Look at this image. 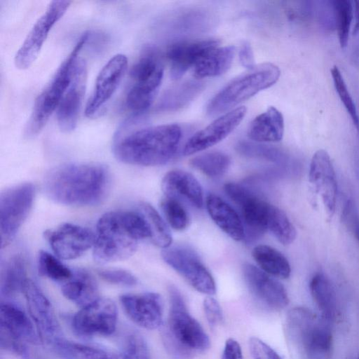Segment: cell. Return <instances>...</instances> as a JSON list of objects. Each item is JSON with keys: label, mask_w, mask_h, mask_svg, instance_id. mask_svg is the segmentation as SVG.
<instances>
[{"label": "cell", "mask_w": 359, "mask_h": 359, "mask_svg": "<svg viewBox=\"0 0 359 359\" xmlns=\"http://www.w3.org/2000/svg\"><path fill=\"white\" fill-rule=\"evenodd\" d=\"M61 291L68 300L81 308L100 297L96 280L90 273L83 269L73 271L71 278L63 283Z\"/></svg>", "instance_id": "cell-27"}, {"label": "cell", "mask_w": 359, "mask_h": 359, "mask_svg": "<svg viewBox=\"0 0 359 359\" xmlns=\"http://www.w3.org/2000/svg\"><path fill=\"white\" fill-rule=\"evenodd\" d=\"M334 88L355 128L359 131V116L355 104L348 90L344 77L337 66L330 69Z\"/></svg>", "instance_id": "cell-40"}, {"label": "cell", "mask_w": 359, "mask_h": 359, "mask_svg": "<svg viewBox=\"0 0 359 359\" xmlns=\"http://www.w3.org/2000/svg\"><path fill=\"white\" fill-rule=\"evenodd\" d=\"M331 3L332 4L339 45L341 48H344L348 42L354 13L353 2L348 0H335Z\"/></svg>", "instance_id": "cell-37"}, {"label": "cell", "mask_w": 359, "mask_h": 359, "mask_svg": "<svg viewBox=\"0 0 359 359\" xmlns=\"http://www.w3.org/2000/svg\"><path fill=\"white\" fill-rule=\"evenodd\" d=\"M18 305L2 302L0 308V332L24 342L37 345L41 341L34 323Z\"/></svg>", "instance_id": "cell-23"}, {"label": "cell", "mask_w": 359, "mask_h": 359, "mask_svg": "<svg viewBox=\"0 0 359 359\" xmlns=\"http://www.w3.org/2000/svg\"><path fill=\"white\" fill-rule=\"evenodd\" d=\"M163 76L159 52L155 47H146L130 70L132 85L126 97V106L134 116H142L151 107Z\"/></svg>", "instance_id": "cell-6"}, {"label": "cell", "mask_w": 359, "mask_h": 359, "mask_svg": "<svg viewBox=\"0 0 359 359\" xmlns=\"http://www.w3.org/2000/svg\"><path fill=\"white\" fill-rule=\"evenodd\" d=\"M168 293L170 309L165 337L169 346L188 358L207 351L210 345L208 335L189 313L180 292L170 285Z\"/></svg>", "instance_id": "cell-4"}, {"label": "cell", "mask_w": 359, "mask_h": 359, "mask_svg": "<svg viewBox=\"0 0 359 359\" xmlns=\"http://www.w3.org/2000/svg\"><path fill=\"white\" fill-rule=\"evenodd\" d=\"M26 263L21 255L8 258L1 266L0 293L2 298H11L22 292L26 280Z\"/></svg>", "instance_id": "cell-30"}, {"label": "cell", "mask_w": 359, "mask_h": 359, "mask_svg": "<svg viewBox=\"0 0 359 359\" xmlns=\"http://www.w3.org/2000/svg\"><path fill=\"white\" fill-rule=\"evenodd\" d=\"M118 311L113 300L99 297L81 308L71 319L74 332L83 337H107L116 330Z\"/></svg>", "instance_id": "cell-12"}, {"label": "cell", "mask_w": 359, "mask_h": 359, "mask_svg": "<svg viewBox=\"0 0 359 359\" xmlns=\"http://www.w3.org/2000/svg\"><path fill=\"white\" fill-rule=\"evenodd\" d=\"M89 32H84L74 48L61 63L50 83L36 98L29 118L26 123L24 135L27 138L37 136L57 109L67 89L72 76L76 60L83 46L89 38Z\"/></svg>", "instance_id": "cell-5"}, {"label": "cell", "mask_w": 359, "mask_h": 359, "mask_svg": "<svg viewBox=\"0 0 359 359\" xmlns=\"http://www.w3.org/2000/svg\"><path fill=\"white\" fill-rule=\"evenodd\" d=\"M38 271L41 276L60 283L67 280L73 273L57 257L44 250L39 253Z\"/></svg>", "instance_id": "cell-38"}, {"label": "cell", "mask_w": 359, "mask_h": 359, "mask_svg": "<svg viewBox=\"0 0 359 359\" xmlns=\"http://www.w3.org/2000/svg\"><path fill=\"white\" fill-rule=\"evenodd\" d=\"M222 359H243L240 344L234 339H228L224 344Z\"/></svg>", "instance_id": "cell-48"}, {"label": "cell", "mask_w": 359, "mask_h": 359, "mask_svg": "<svg viewBox=\"0 0 359 359\" xmlns=\"http://www.w3.org/2000/svg\"><path fill=\"white\" fill-rule=\"evenodd\" d=\"M106 166L95 163H71L57 166L44 179L47 196L67 205L89 206L100 203L109 187Z\"/></svg>", "instance_id": "cell-1"}, {"label": "cell", "mask_w": 359, "mask_h": 359, "mask_svg": "<svg viewBox=\"0 0 359 359\" xmlns=\"http://www.w3.org/2000/svg\"><path fill=\"white\" fill-rule=\"evenodd\" d=\"M267 229L283 245H290L296 238V229L286 214L280 208L272 205Z\"/></svg>", "instance_id": "cell-36"}, {"label": "cell", "mask_w": 359, "mask_h": 359, "mask_svg": "<svg viewBox=\"0 0 359 359\" xmlns=\"http://www.w3.org/2000/svg\"><path fill=\"white\" fill-rule=\"evenodd\" d=\"M236 148L240 154L249 157L277 162L283 161L285 158L281 151L267 145L243 141L237 144Z\"/></svg>", "instance_id": "cell-42"}, {"label": "cell", "mask_w": 359, "mask_h": 359, "mask_svg": "<svg viewBox=\"0 0 359 359\" xmlns=\"http://www.w3.org/2000/svg\"><path fill=\"white\" fill-rule=\"evenodd\" d=\"M98 275L105 281L122 286H134L137 283V278L130 271L122 269H102Z\"/></svg>", "instance_id": "cell-44"}, {"label": "cell", "mask_w": 359, "mask_h": 359, "mask_svg": "<svg viewBox=\"0 0 359 359\" xmlns=\"http://www.w3.org/2000/svg\"><path fill=\"white\" fill-rule=\"evenodd\" d=\"M224 189L228 197L239 207L242 219L248 232V236L254 239L268 230L271 204L240 184L226 183Z\"/></svg>", "instance_id": "cell-14"}, {"label": "cell", "mask_w": 359, "mask_h": 359, "mask_svg": "<svg viewBox=\"0 0 359 359\" xmlns=\"http://www.w3.org/2000/svg\"><path fill=\"white\" fill-rule=\"evenodd\" d=\"M238 55L240 62L244 67L250 70L255 67L254 54L250 43L245 42L242 44Z\"/></svg>", "instance_id": "cell-49"}, {"label": "cell", "mask_w": 359, "mask_h": 359, "mask_svg": "<svg viewBox=\"0 0 359 359\" xmlns=\"http://www.w3.org/2000/svg\"><path fill=\"white\" fill-rule=\"evenodd\" d=\"M119 299L125 313L137 325L149 330L161 326L163 305L159 294H124Z\"/></svg>", "instance_id": "cell-18"}, {"label": "cell", "mask_w": 359, "mask_h": 359, "mask_svg": "<svg viewBox=\"0 0 359 359\" xmlns=\"http://www.w3.org/2000/svg\"><path fill=\"white\" fill-rule=\"evenodd\" d=\"M161 189L166 196L182 199L197 208L203 205L201 184L194 175L184 170H173L167 172L162 180Z\"/></svg>", "instance_id": "cell-24"}, {"label": "cell", "mask_w": 359, "mask_h": 359, "mask_svg": "<svg viewBox=\"0 0 359 359\" xmlns=\"http://www.w3.org/2000/svg\"><path fill=\"white\" fill-rule=\"evenodd\" d=\"M128 69V58L123 54H116L111 57L99 72L93 93L85 109L87 117L97 114L111 99Z\"/></svg>", "instance_id": "cell-17"}, {"label": "cell", "mask_w": 359, "mask_h": 359, "mask_svg": "<svg viewBox=\"0 0 359 359\" xmlns=\"http://www.w3.org/2000/svg\"><path fill=\"white\" fill-rule=\"evenodd\" d=\"M215 39L179 40L168 48L166 56L170 64V76L173 80L181 78L194 67L208 52L217 47Z\"/></svg>", "instance_id": "cell-21"}, {"label": "cell", "mask_w": 359, "mask_h": 359, "mask_svg": "<svg viewBox=\"0 0 359 359\" xmlns=\"http://www.w3.org/2000/svg\"><path fill=\"white\" fill-rule=\"evenodd\" d=\"M204 84L197 80H189L174 86L165 92L158 109L163 111H173L183 108L203 91Z\"/></svg>", "instance_id": "cell-32"}, {"label": "cell", "mask_w": 359, "mask_h": 359, "mask_svg": "<svg viewBox=\"0 0 359 359\" xmlns=\"http://www.w3.org/2000/svg\"><path fill=\"white\" fill-rule=\"evenodd\" d=\"M36 194L32 183L25 182L1 192L0 196V231L1 248L8 245L27 219Z\"/></svg>", "instance_id": "cell-9"}, {"label": "cell", "mask_w": 359, "mask_h": 359, "mask_svg": "<svg viewBox=\"0 0 359 359\" xmlns=\"http://www.w3.org/2000/svg\"><path fill=\"white\" fill-rule=\"evenodd\" d=\"M207 211L213 222L230 238L236 241L245 238L244 225L236 211L217 195L205 199Z\"/></svg>", "instance_id": "cell-26"}, {"label": "cell", "mask_w": 359, "mask_h": 359, "mask_svg": "<svg viewBox=\"0 0 359 359\" xmlns=\"http://www.w3.org/2000/svg\"><path fill=\"white\" fill-rule=\"evenodd\" d=\"M190 164L205 175L215 178L222 176L227 171L231 160L223 152L210 151L193 158Z\"/></svg>", "instance_id": "cell-35"}, {"label": "cell", "mask_w": 359, "mask_h": 359, "mask_svg": "<svg viewBox=\"0 0 359 359\" xmlns=\"http://www.w3.org/2000/svg\"><path fill=\"white\" fill-rule=\"evenodd\" d=\"M309 289L320 316L332 323L338 314V304L330 280L323 273H316L310 281Z\"/></svg>", "instance_id": "cell-29"}, {"label": "cell", "mask_w": 359, "mask_h": 359, "mask_svg": "<svg viewBox=\"0 0 359 359\" xmlns=\"http://www.w3.org/2000/svg\"><path fill=\"white\" fill-rule=\"evenodd\" d=\"M161 257L196 290L208 295L215 294L216 285L212 276L193 250L183 247H169L163 249Z\"/></svg>", "instance_id": "cell-13"}, {"label": "cell", "mask_w": 359, "mask_h": 359, "mask_svg": "<svg viewBox=\"0 0 359 359\" xmlns=\"http://www.w3.org/2000/svg\"><path fill=\"white\" fill-rule=\"evenodd\" d=\"M357 359H359V356H358V358Z\"/></svg>", "instance_id": "cell-51"}, {"label": "cell", "mask_w": 359, "mask_h": 359, "mask_svg": "<svg viewBox=\"0 0 359 359\" xmlns=\"http://www.w3.org/2000/svg\"><path fill=\"white\" fill-rule=\"evenodd\" d=\"M122 359H150L148 344L140 333L133 332L124 339L122 347Z\"/></svg>", "instance_id": "cell-43"}, {"label": "cell", "mask_w": 359, "mask_h": 359, "mask_svg": "<svg viewBox=\"0 0 359 359\" xmlns=\"http://www.w3.org/2000/svg\"><path fill=\"white\" fill-rule=\"evenodd\" d=\"M87 64L82 57L75 62L72 79L57 109L59 128L64 133L74 130L84 98L87 83Z\"/></svg>", "instance_id": "cell-16"}, {"label": "cell", "mask_w": 359, "mask_h": 359, "mask_svg": "<svg viewBox=\"0 0 359 359\" xmlns=\"http://www.w3.org/2000/svg\"><path fill=\"white\" fill-rule=\"evenodd\" d=\"M44 236L56 257L67 260L81 256L93 247L96 239L90 229L72 223L47 230Z\"/></svg>", "instance_id": "cell-15"}, {"label": "cell", "mask_w": 359, "mask_h": 359, "mask_svg": "<svg viewBox=\"0 0 359 359\" xmlns=\"http://www.w3.org/2000/svg\"><path fill=\"white\" fill-rule=\"evenodd\" d=\"M213 22L211 12L201 8H186L174 11L168 22L169 35L176 38L208 29Z\"/></svg>", "instance_id": "cell-25"}, {"label": "cell", "mask_w": 359, "mask_h": 359, "mask_svg": "<svg viewBox=\"0 0 359 359\" xmlns=\"http://www.w3.org/2000/svg\"><path fill=\"white\" fill-rule=\"evenodd\" d=\"M286 327L292 341L309 354L325 355L332 347L330 323L310 309L297 306L289 311Z\"/></svg>", "instance_id": "cell-8"}, {"label": "cell", "mask_w": 359, "mask_h": 359, "mask_svg": "<svg viewBox=\"0 0 359 359\" xmlns=\"http://www.w3.org/2000/svg\"><path fill=\"white\" fill-rule=\"evenodd\" d=\"M181 137V128L177 124L133 128L129 121L115 135L113 153L124 163L162 165L174 156Z\"/></svg>", "instance_id": "cell-2"}, {"label": "cell", "mask_w": 359, "mask_h": 359, "mask_svg": "<svg viewBox=\"0 0 359 359\" xmlns=\"http://www.w3.org/2000/svg\"><path fill=\"white\" fill-rule=\"evenodd\" d=\"M280 71L272 63H264L237 76L221 89L209 102L207 112L217 115L273 86Z\"/></svg>", "instance_id": "cell-7"}, {"label": "cell", "mask_w": 359, "mask_h": 359, "mask_svg": "<svg viewBox=\"0 0 359 359\" xmlns=\"http://www.w3.org/2000/svg\"><path fill=\"white\" fill-rule=\"evenodd\" d=\"M252 255L261 269L270 276L285 279L290 276V265L278 250L267 245L255 246Z\"/></svg>", "instance_id": "cell-33"}, {"label": "cell", "mask_w": 359, "mask_h": 359, "mask_svg": "<svg viewBox=\"0 0 359 359\" xmlns=\"http://www.w3.org/2000/svg\"><path fill=\"white\" fill-rule=\"evenodd\" d=\"M205 318L212 327H216L223 321L222 309L219 302L213 297H207L203 301Z\"/></svg>", "instance_id": "cell-47"}, {"label": "cell", "mask_w": 359, "mask_h": 359, "mask_svg": "<svg viewBox=\"0 0 359 359\" xmlns=\"http://www.w3.org/2000/svg\"><path fill=\"white\" fill-rule=\"evenodd\" d=\"M283 116L274 107H269L256 116L248 128L249 138L257 142H279L283 138Z\"/></svg>", "instance_id": "cell-28"}, {"label": "cell", "mask_w": 359, "mask_h": 359, "mask_svg": "<svg viewBox=\"0 0 359 359\" xmlns=\"http://www.w3.org/2000/svg\"><path fill=\"white\" fill-rule=\"evenodd\" d=\"M151 238V231L141 212L115 210L98 220L93 256L100 264L126 259L136 251L140 240Z\"/></svg>", "instance_id": "cell-3"}, {"label": "cell", "mask_w": 359, "mask_h": 359, "mask_svg": "<svg viewBox=\"0 0 359 359\" xmlns=\"http://www.w3.org/2000/svg\"><path fill=\"white\" fill-rule=\"evenodd\" d=\"M160 205L167 222L172 229L182 231L188 226L189 216L180 201L165 196Z\"/></svg>", "instance_id": "cell-39"}, {"label": "cell", "mask_w": 359, "mask_h": 359, "mask_svg": "<svg viewBox=\"0 0 359 359\" xmlns=\"http://www.w3.org/2000/svg\"><path fill=\"white\" fill-rule=\"evenodd\" d=\"M22 292L41 340L60 352L66 340L50 302L30 279L26 280Z\"/></svg>", "instance_id": "cell-10"}, {"label": "cell", "mask_w": 359, "mask_h": 359, "mask_svg": "<svg viewBox=\"0 0 359 359\" xmlns=\"http://www.w3.org/2000/svg\"><path fill=\"white\" fill-rule=\"evenodd\" d=\"M243 272L250 290L262 303L273 310L287 306L288 294L280 282L252 264H245Z\"/></svg>", "instance_id": "cell-20"}, {"label": "cell", "mask_w": 359, "mask_h": 359, "mask_svg": "<svg viewBox=\"0 0 359 359\" xmlns=\"http://www.w3.org/2000/svg\"><path fill=\"white\" fill-rule=\"evenodd\" d=\"M309 177L320 196L327 214L332 216L335 210L337 184L330 157L325 150L319 149L313 154Z\"/></svg>", "instance_id": "cell-22"}, {"label": "cell", "mask_w": 359, "mask_h": 359, "mask_svg": "<svg viewBox=\"0 0 359 359\" xmlns=\"http://www.w3.org/2000/svg\"><path fill=\"white\" fill-rule=\"evenodd\" d=\"M245 114L246 108L240 107L214 120L189 139L183 149L184 155L201 151L221 142L240 124Z\"/></svg>", "instance_id": "cell-19"}, {"label": "cell", "mask_w": 359, "mask_h": 359, "mask_svg": "<svg viewBox=\"0 0 359 359\" xmlns=\"http://www.w3.org/2000/svg\"><path fill=\"white\" fill-rule=\"evenodd\" d=\"M355 23L353 25V34H357L359 32V1L353 2Z\"/></svg>", "instance_id": "cell-50"}, {"label": "cell", "mask_w": 359, "mask_h": 359, "mask_svg": "<svg viewBox=\"0 0 359 359\" xmlns=\"http://www.w3.org/2000/svg\"><path fill=\"white\" fill-rule=\"evenodd\" d=\"M69 359H118V358L103 349L79 343L66 341L61 355Z\"/></svg>", "instance_id": "cell-41"}, {"label": "cell", "mask_w": 359, "mask_h": 359, "mask_svg": "<svg viewBox=\"0 0 359 359\" xmlns=\"http://www.w3.org/2000/svg\"><path fill=\"white\" fill-rule=\"evenodd\" d=\"M248 346L253 359H282L273 348L258 337H251Z\"/></svg>", "instance_id": "cell-46"}, {"label": "cell", "mask_w": 359, "mask_h": 359, "mask_svg": "<svg viewBox=\"0 0 359 359\" xmlns=\"http://www.w3.org/2000/svg\"><path fill=\"white\" fill-rule=\"evenodd\" d=\"M72 1H52L38 18L18 50L14 63L21 70L28 69L38 57L53 26L64 15Z\"/></svg>", "instance_id": "cell-11"}, {"label": "cell", "mask_w": 359, "mask_h": 359, "mask_svg": "<svg viewBox=\"0 0 359 359\" xmlns=\"http://www.w3.org/2000/svg\"><path fill=\"white\" fill-rule=\"evenodd\" d=\"M341 220L359 243V212L351 199L347 200L344 205Z\"/></svg>", "instance_id": "cell-45"}, {"label": "cell", "mask_w": 359, "mask_h": 359, "mask_svg": "<svg viewBox=\"0 0 359 359\" xmlns=\"http://www.w3.org/2000/svg\"><path fill=\"white\" fill-rule=\"evenodd\" d=\"M235 53L232 46L216 47L194 67V76L198 79L215 77L225 73L231 67Z\"/></svg>", "instance_id": "cell-31"}, {"label": "cell", "mask_w": 359, "mask_h": 359, "mask_svg": "<svg viewBox=\"0 0 359 359\" xmlns=\"http://www.w3.org/2000/svg\"><path fill=\"white\" fill-rule=\"evenodd\" d=\"M140 211L144 215L151 231L153 243L163 249L170 246L172 238L170 229L156 209L150 204L143 202L139 205Z\"/></svg>", "instance_id": "cell-34"}]
</instances>
